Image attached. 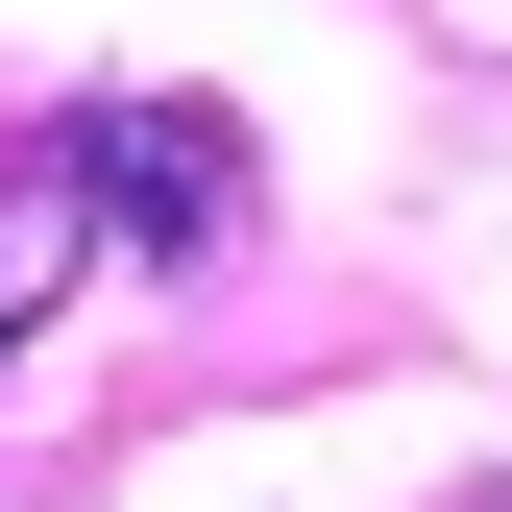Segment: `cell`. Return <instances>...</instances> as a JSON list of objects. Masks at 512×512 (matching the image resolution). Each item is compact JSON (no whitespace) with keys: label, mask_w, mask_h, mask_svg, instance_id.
<instances>
[{"label":"cell","mask_w":512,"mask_h":512,"mask_svg":"<svg viewBox=\"0 0 512 512\" xmlns=\"http://www.w3.org/2000/svg\"><path fill=\"white\" fill-rule=\"evenodd\" d=\"M49 171H74V244H98V269H220V244H244V122L220 98H74Z\"/></svg>","instance_id":"obj_1"}]
</instances>
